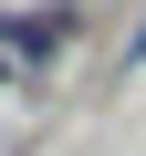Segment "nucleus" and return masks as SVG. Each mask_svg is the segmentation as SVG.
<instances>
[{
  "label": "nucleus",
  "mask_w": 146,
  "mask_h": 156,
  "mask_svg": "<svg viewBox=\"0 0 146 156\" xmlns=\"http://www.w3.org/2000/svg\"><path fill=\"white\" fill-rule=\"evenodd\" d=\"M0 83H11V52H0Z\"/></svg>",
  "instance_id": "nucleus-1"
}]
</instances>
